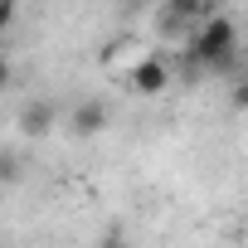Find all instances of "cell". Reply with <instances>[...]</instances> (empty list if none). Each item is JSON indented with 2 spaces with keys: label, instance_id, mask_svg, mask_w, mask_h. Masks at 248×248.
<instances>
[{
  "label": "cell",
  "instance_id": "6da1fadb",
  "mask_svg": "<svg viewBox=\"0 0 248 248\" xmlns=\"http://www.w3.org/2000/svg\"><path fill=\"white\" fill-rule=\"evenodd\" d=\"M185 59H190V68H229L238 59V25L229 15H209L195 30V39L185 44Z\"/></svg>",
  "mask_w": 248,
  "mask_h": 248
},
{
  "label": "cell",
  "instance_id": "7a4b0ae2",
  "mask_svg": "<svg viewBox=\"0 0 248 248\" xmlns=\"http://www.w3.org/2000/svg\"><path fill=\"white\" fill-rule=\"evenodd\" d=\"M209 20V0H161L156 30L166 39H195V30Z\"/></svg>",
  "mask_w": 248,
  "mask_h": 248
},
{
  "label": "cell",
  "instance_id": "3957f363",
  "mask_svg": "<svg viewBox=\"0 0 248 248\" xmlns=\"http://www.w3.org/2000/svg\"><path fill=\"white\" fill-rule=\"evenodd\" d=\"M170 88V59H161V54H141L137 63H132V93H141V97H161Z\"/></svg>",
  "mask_w": 248,
  "mask_h": 248
},
{
  "label": "cell",
  "instance_id": "277c9868",
  "mask_svg": "<svg viewBox=\"0 0 248 248\" xmlns=\"http://www.w3.org/2000/svg\"><path fill=\"white\" fill-rule=\"evenodd\" d=\"M68 127H73V137H78V141L97 137V132L107 127V102H102V97H83V102L73 107V117H68Z\"/></svg>",
  "mask_w": 248,
  "mask_h": 248
},
{
  "label": "cell",
  "instance_id": "5b68a950",
  "mask_svg": "<svg viewBox=\"0 0 248 248\" xmlns=\"http://www.w3.org/2000/svg\"><path fill=\"white\" fill-rule=\"evenodd\" d=\"M49 127H54V102H30L20 112V132L25 137H44Z\"/></svg>",
  "mask_w": 248,
  "mask_h": 248
},
{
  "label": "cell",
  "instance_id": "8992f818",
  "mask_svg": "<svg viewBox=\"0 0 248 248\" xmlns=\"http://www.w3.org/2000/svg\"><path fill=\"white\" fill-rule=\"evenodd\" d=\"M229 102H233V112H248V78H238L229 88Z\"/></svg>",
  "mask_w": 248,
  "mask_h": 248
},
{
  "label": "cell",
  "instance_id": "52a82bcc",
  "mask_svg": "<svg viewBox=\"0 0 248 248\" xmlns=\"http://www.w3.org/2000/svg\"><path fill=\"white\" fill-rule=\"evenodd\" d=\"M15 10H20V5H15V0H0V25H5V30L15 25Z\"/></svg>",
  "mask_w": 248,
  "mask_h": 248
},
{
  "label": "cell",
  "instance_id": "ba28073f",
  "mask_svg": "<svg viewBox=\"0 0 248 248\" xmlns=\"http://www.w3.org/2000/svg\"><path fill=\"white\" fill-rule=\"evenodd\" d=\"M97 248H127V238H102Z\"/></svg>",
  "mask_w": 248,
  "mask_h": 248
}]
</instances>
